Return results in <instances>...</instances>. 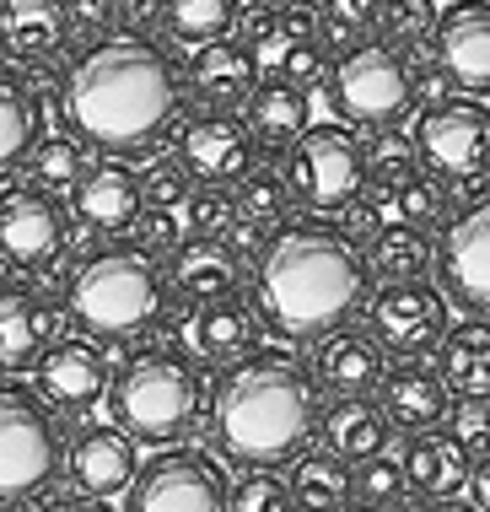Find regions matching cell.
Listing matches in <instances>:
<instances>
[{
	"instance_id": "obj_1",
	"label": "cell",
	"mask_w": 490,
	"mask_h": 512,
	"mask_svg": "<svg viewBox=\"0 0 490 512\" xmlns=\"http://www.w3.org/2000/svg\"><path fill=\"white\" fill-rule=\"evenodd\" d=\"M372 297V265L345 227L318 216L270 232L254 265V313L286 340H324Z\"/></svg>"
},
{
	"instance_id": "obj_2",
	"label": "cell",
	"mask_w": 490,
	"mask_h": 512,
	"mask_svg": "<svg viewBox=\"0 0 490 512\" xmlns=\"http://www.w3.org/2000/svg\"><path fill=\"white\" fill-rule=\"evenodd\" d=\"M184 81L178 65L140 33L92 38L65 71V119L81 141L103 151H135L173 130Z\"/></svg>"
},
{
	"instance_id": "obj_3",
	"label": "cell",
	"mask_w": 490,
	"mask_h": 512,
	"mask_svg": "<svg viewBox=\"0 0 490 512\" xmlns=\"http://www.w3.org/2000/svg\"><path fill=\"white\" fill-rule=\"evenodd\" d=\"M324 426V383L286 351H248L210 389V437L227 459L264 469L297 459Z\"/></svg>"
},
{
	"instance_id": "obj_4",
	"label": "cell",
	"mask_w": 490,
	"mask_h": 512,
	"mask_svg": "<svg viewBox=\"0 0 490 512\" xmlns=\"http://www.w3.org/2000/svg\"><path fill=\"white\" fill-rule=\"evenodd\" d=\"M167 275L135 243H108L87 254L65 281V308L97 340H135L167 313Z\"/></svg>"
},
{
	"instance_id": "obj_5",
	"label": "cell",
	"mask_w": 490,
	"mask_h": 512,
	"mask_svg": "<svg viewBox=\"0 0 490 512\" xmlns=\"http://www.w3.org/2000/svg\"><path fill=\"white\" fill-rule=\"evenodd\" d=\"M108 410L135 442H178L200 415V372L178 351H140L114 372Z\"/></svg>"
},
{
	"instance_id": "obj_6",
	"label": "cell",
	"mask_w": 490,
	"mask_h": 512,
	"mask_svg": "<svg viewBox=\"0 0 490 512\" xmlns=\"http://www.w3.org/2000/svg\"><path fill=\"white\" fill-rule=\"evenodd\" d=\"M286 178L302 205H313V211H345L372 184V146L350 124H318V130H307L291 146Z\"/></svg>"
},
{
	"instance_id": "obj_7",
	"label": "cell",
	"mask_w": 490,
	"mask_h": 512,
	"mask_svg": "<svg viewBox=\"0 0 490 512\" xmlns=\"http://www.w3.org/2000/svg\"><path fill=\"white\" fill-rule=\"evenodd\" d=\"M65 432L44 399L22 389H0V502H27L60 475Z\"/></svg>"
},
{
	"instance_id": "obj_8",
	"label": "cell",
	"mask_w": 490,
	"mask_h": 512,
	"mask_svg": "<svg viewBox=\"0 0 490 512\" xmlns=\"http://www.w3.org/2000/svg\"><path fill=\"white\" fill-rule=\"evenodd\" d=\"M329 92L334 108L356 124H372V130H388L404 108L415 103V76L404 49H394L388 38H361L350 44L329 71Z\"/></svg>"
},
{
	"instance_id": "obj_9",
	"label": "cell",
	"mask_w": 490,
	"mask_h": 512,
	"mask_svg": "<svg viewBox=\"0 0 490 512\" xmlns=\"http://www.w3.org/2000/svg\"><path fill=\"white\" fill-rule=\"evenodd\" d=\"M415 162L437 184L490 178V108L480 98H442L415 119Z\"/></svg>"
},
{
	"instance_id": "obj_10",
	"label": "cell",
	"mask_w": 490,
	"mask_h": 512,
	"mask_svg": "<svg viewBox=\"0 0 490 512\" xmlns=\"http://www.w3.org/2000/svg\"><path fill=\"white\" fill-rule=\"evenodd\" d=\"M227 475L200 448H167L130 486V512H227Z\"/></svg>"
},
{
	"instance_id": "obj_11",
	"label": "cell",
	"mask_w": 490,
	"mask_h": 512,
	"mask_svg": "<svg viewBox=\"0 0 490 512\" xmlns=\"http://www.w3.org/2000/svg\"><path fill=\"white\" fill-rule=\"evenodd\" d=\"M173 157L189 168L194 184H243L254 173V157H259V141L248 135L243 119H232L227 108H200L178 124L173 135Z\"/></svg>"
},
{
	"instance_id": "obj_12",
	"label": "cell",
	"mask_w": 490,
	"mask_h": 512,
	"mask_svg": "<svg viewBox=\"0 0 490 512\" xmlns=\"http://www.w3.org/2000/svg\"><path fill=\"white\" fill-rule=\"evenodd\" d=\"M367 329L377 335L383 351L415 362V356H426L442 345L447 302H442L437 286H426V281H388V286H377V297L367 308Z\"/></svg>"
},
{
	"instance_id": "obj_13",
	"label": "cell",
	"mask_w": 490,
	"mask_h": 512,
	"mask_svg": "<svg viewBox=\"0 0 490 512\" xmlns=\"http://www.w3.org/2000/svg\"><path fill=\"white\" fill-rule=\"evenodd\" d=\"M437 270L453 302H464L469 313H490V189L464 200L442 227Z\"/></svg>"
},
{
	"instance_id": "obj_14",
	"label": "cell",
	"mask_w": 490,
	"mask_h": 512,
	"mask_svg": "<svg viewBox=\"0 0 490 512\" xmlns=\"http://www.w3.org/2000/svg\"><path fill=\"white\" fill-rule=\"evenodd\" d=\"M65 248V205L44 184H11L0 189V254L17 270L49 265Z\"/></svg>"
},
{
	"instance_id": "obj_15",
	"label": "cell",
	"mask_w": 490,
	"mask_h": 512,
	"mask_svg": "<svg viewBox=\"0 0 490 512\" xmlns=\"http://www.w3.org/2000/svg\"><path fill=\"white\" fill-rule=\"evenodd\" d=\"M38 378V399H44L49 410H65V415H81L92 410L97 399L114 389V372H108V356L97 340H54L44 351V362L33 367Z\"/></svg>"
},
{
	"instance_id": "obj_16",
	"label": "cell",
	"mask_w": 490,
	"mask_h": 512,
	"mask_svg": "<svg viewBox=\"0 0 490 512\" xmlns=\"http://www.w3.org/2000/svg\"><path fill=\"white\" fill-rule=\"evenodd\" d=\"M437 65L464 98H490V6L485 0H458L437 17Z\"/></svg>"
},
{
	"instance_id": "obj_17",
	"label": "cell",
	"mask_w": 490,
	"mask_h": 512,
	"mask_svg": "<svg viewBox=\"0 0 490 512\" xmlns=\"http://www.w3.org/2000/svg\"><path fill=\"white\" fill-rule=\"evenodd\" d=\"M70 211L87 232H130L140 211H146V195H140V173L130 162H87V173H81V184L70 189Z\"/></svg>"
},
{
	"instance_id": "obj_18",
	"label": "cell",
	"mask_w": 490,
	"mask_h": 512,
	"mask_svg": "<svg viewBox=\"0 0 490 512\" xmlns=\"http://www.w3.org/2000/svg\"><path fill=\"white\" fill-rule=\"evenodd\" d=\"M65 469L87 496H119L135 486L140 475V459H135V437L119 432V426H87V432L70 437L65 448Z\"/></svg>"
},
{
	"instance_id": "obj_19",
	"label": "cell",
	"mask_w": 490,
	"mask_h": 512,
	"mask_svg": "<svg viewBox=\"0 0 490 512\" xmlns=\"http://www.w3.org/2000/svg\"><path fill=\"white\" fill-rule=\"evenodd\" d=\"M313 378L340 399H367L372 389H383V378H388L383 345H377L372 329H350V324L334 329V335L318 340Z\"/></svg>"
},
{
	"instance_id": "obj_20",
	"label": "cell",
	"mask_w": 490,
	"mask_h": 512,
	"mask_svg": "<svg viewBox=\"0 0 490 512\" xmlns=\"http://www.w3.org/2000/svg\"><path fill=\"white\" fill-rule=\"evenodd\" d=\"M54 345V308L27 286L0 292V372L38 367Z\"/></svg>"
},
{
	"instance_id": "obj_21",
	"label": "cell",
	"mask_w": 490,
	"mask_h": 512,
	"mask_svg": "<svg viewBox=\"0 0 490 512\" xmlns=\"http://www.w3.org/2000/svg\"><path fill=\"white\" fill-rule=\"evenodd\" d=\"M237 286H243V265L221 243H205V238H189L167 265V292H178L194 308L237 297Z\"/></svg>"
},
{
	"instance_id": "obj_22",
	"label": "cell",
	"mask_w": 490,
	"mask_h": 512,
	"mask_svg": "<svg viewBox=\"0 0 490 512\" xmlns=\"http://www.w3.org/2000/svg\"><path fill=\"white\" fill-rule=\"evenodd\" d=\"M70 33V11L60 0H0V54L38 65Z\"/></svg>"
},
{
	"instance_id": "obj_23",
	"label": "cell",
	"mask_w": 490,
	"mask_h": 512,
	"mask_svg": "<svg viewBox=\"0 0 490 512\" xmlns=\"http://www.w3.org/2000/svg\"><path fill=\"white\" fill-rule=\"evenodd\" d=\"M399 464H404L410 491L431 496V502H447V496L464 491L469 475H474L469 448H464L453 432H415V442L399 453Z\"/></svg>"
},
{
	"instance_id": "obj_24",
	"label": "cell",
	"mask_w": 490,
	"mask_h": 512,
	"mask_svg": "<svg viewBox=\"0 0 490 512\" xmlns=\"http://www.w3.org/2000/svg\"><path fill=\"white\" fill-rule=\"evenodd\" d=\"M259 60L248 54V44H237V38H221V44H205L194 49L189 60V87L200 92L210 108H232V103H248L259 87Z\"/></svg>"
},
{
	"instance_id": "obj_25",
	"label": "cell",
	"mask_w": 490,
	"mask_h": 512,
	"mask_svg": "<svg viewBox=\"0 0 490 512\" xmlns=\"http://www.w3.org/2000/svg\"><path fill=\"white\" fill-rule=\"evenodd\" d=\"M243 124H248V135L270 151L297 146L302 135L313 130V124H307V87H297V81H286V76L259 81L254 98L243 108Z\"/></svg>"
},
{
	"instance_id": "obj_26",
	"label": "cell",
	"mask_w": 490,
	"mask_h": 512,
	"mask_svg": "<svg viewBox=\"0 0 490 512\" xmlns=\"http://www.w3.org/2000/svg\"><path fill=\"white\" fill-rule=\"evenodd\" d=\"M388 437H394V421H388V410L372 405V399H334L324 410V448L340 453L345 464L377 459V453L388 448Z\"/></svg>"
},
{
	"instance_id": "obj_27",
	"label": "cell",
	"mask_w": 490,
	"mask_h": 512,
	"mask_svg": "<svg viewBox=\"0 0 490 512\" xmlns=\"http://www.w3.org/2000/svg\"><path fill=\"white\" fill-rule=\"evenodd\" d=\"M383 410L404 432H431L447 415V383L420 362H399L383 378Z\"/></svg>"
},
{
	"instance_id": "obj_28",
	"label": "cell",
	"mask_w": 490,
	"mask_h": 512,
	"mask_svg": "<svg viewBox=\"0 0 490 512\" xmlns=\"http://www.w3.org/2000/svg\"><path fill=\"white\" fill-rule=\"evenodd\" d=\"M437 378L447 383V394L458 399H485L490 394V324L469 318L453 324L437 345Z\"/></svg>"
},
{
	"instance_id": "obj_29",
	"label": "cell",
	"mask_w": 490,
	"mask_h": 512,
	"mask_svg": "<svg viewBox=\"0 0 490 512\" xmlns=\"http://www.w3.org/2000/svg\"><path fill=\"white\" fill-rule=\"evenodd\" d=\"M291 496H297L302 512H345L350 496H356V475L340 453L302 448L297 464H291Z\"/></svg>"
},
{
	"instance_id": "obj_30",
	"label": "cell",
	"mask_w": 490,
	"mask_h": 512,
	"mask_svg": "<svg viewBox=\"0 0 490 512\" xmlns=\"http://www.w3.org/2000/svg\"><path fill=\"white\" fill-rule=\"evenodd\" d=\"M189 340L205 362H221V367L243 362V356L254 351V313L237 297L205 302V308H194V318H189Z\"/></svg>"
},
{
	"instance_id": "obj_31",
	"label": "cell",
	"mask_w": 490,
	"mask_h": 512,
	"mask_svg": "<svg viewBox=\"0 0 490 512\" xmlns=\"http://www.w3.org/2000/svg\"><path fill=\"white\" fill-rule=\"evenodd\" d=\"M431 248L437 243H431L420 227H383L367 248V265H372V275H383V286L388 281H420V275L437 265Z\"/></svg>"
},
{
	"instance_id": "obj_32",
	"label": "cell",
	"mask_w": 490,
	"mask_h": 512,
	"mask_svg": "<svg viewBox=\"0 0 490 512\" xmlns=\"http://www.w3.org/2000/svg\"><path fill=\"white\" fill-rule=\"evenodd\" d=\"M237 17H243V0H167V33L184 49L221 44Z\"/></svg>"
},
{
	"instance_id": "obj_33",
	"label": "cell",
	"mask_w": 490,
	"mask_h": 512,
	"mask_svg": "<svg viewBox=\"0 0 490 512\" xmlns=\"http://www.w3.org/2000/svg\"><path fill=\"white\" fill-rule=\"evenodd\" d=\"M372 205H377V216H394L388 227H420V221H437L442 216V184L431 173H399V178H383L377 184V195H372Z\"/></svg>"
},
{
	"instance_id": "obj_34",
	"label": "cell",
	"mask_w": 490,
	"mask_h": 512,
	"mask_svg": "<svg viewBox=\"0 0 490 512\" xmlns=\"http://www.w3.org/2000/svg\"><path fill=\"white\" fill-rule=\"evenodd\" d=\"M38 114L27 103L22 81L0 76V173H11L17 162H27V151L38 146Z\"/></svg>"
},
{
	"instance_id": "obj_35",
	"label": "cell",
	"mask_w": 490,
	"mask_h": 512,
	"mask_svg": "<svg viewBox=\"0 0 490 512\" xmlns=\"http://www.w3.org/2000/svg\"><path fill=\"white\" fill-rule=\"evenodd\" d=\"M27 173H33V184H44L49 195L54 189H76L81 173H87V151H81L76 135L49 130V135H38L33 151H27Z\"/></svg>"
},
{
	"instance_id": "obj_36",
	"label": "cell",
	"mask_w": 490,
	"mask_h": 512,
	"mask_svg": "<svg viewBox=\"0 0 490 512\" xmlns=\"http://www.w3.org/2000/svg\"><path fill=\"white\" fill-rule=\"evenodd\" d=\"M232 205L243 221H259V227H270V221L286 216L291 205V178H280L275 168H254L243 178V184L232 189Z\"/></svg>"
},
{
	"instance_id": "obj_37",
	"label": "cell",
	"mask_w": 490,
	"mask_h": 512,
	"mask_svg": "<svg viewBox=\"0 0 490 512\" xmlns=\"http://www.w3.org/2000/svg\"><path fill=\"white\" fill-rule=\"evenodd\" d=\"M227 512H297V496H291V480H280L275 469H248L232 480Z\"/></svg>"
},
{
	"instance_id": "obj_38",
	"label": "cell",
	"mask_w": 490,
	"mask_h": 512,
	"mask_svg": "<svg viewBox=\"0 0 490 512\" xmlns=\"http://www.w3.org/2000/svg\"><path fill=\"white\" fill-rule=\"evenodd\" d=\"M437 0H383V17H377V27H383V38L394 49H415L426 33H437Z\"/></svg>"
},
{
	"instance_id": "obj_39",
	"label": "cell",
	"mask_w": 490,
	"mask_h": 512,
	"mask_svg": "<svg viewBox=\"0 0 490 512\" xmlns=\"http://www.w3.org/2000/svg\"><path fill=\"white\" fill-rule=\"evenodd\" d=\"M140 195H146V211H184L189 205V168L178 157H162V162H146L140 173Z\"/></svg>"
},
{
	"instance_id": "obj_40",
	"label": "cell",
	"mask_w": 490,
	"mask_h": 512,
	"mask_svg": "<svg viewBox=\"0 0 490 512\" xmlns=\"http://www.w3.org/2000/svg\"><path fill=\"white\" fill-rule=\"evenodd\" d=\"M184 216H189V238L221 243V238L232 232V221H237V205H232L227 189H210V184H200V189L189 195Z\"/></svg>"
},
{
	"instance_id": "obj_41",
	"label": "cell",
	"mask_w": 490,
	"mask_h": 512,
	"mask_svg": "<svg viewBox=\"0 0 490 512\" xmlns=\"http://www.w3.org/2000/svg\"><path fill=\"white\" fill-rule=\"evenodd\" d=\"M404 486H410V480H404V464H399V459H388V453H377V459H367V464L356 469V496H361L367 507L399 502Z\"/></svg>"
},
{
	"instance_id": "obj_42",
	"label": "cell",
	"mask_w": 490,
	"mask_h": 512,
	"mask_svg": "<svg viewBox=\"0 0 490 512\" xmlns=\"http://www.w3.org/2000/svg\"><path fill=\"white\" fill-rule=\"evenodd\" d=\"M189 238H184V227H178V211H140L135 221V248L140 254H178Z\"/></svg>"
},
{
	"instance_id": "obj_43",
	"label": "cell",
	"mask_w": 490,
	"mask_h": 512,
	"mask_svg": "<svg viewBox=\"0 0 490 512\" xmlns=\"http://www.w3.org/2000/svg\"><path fill=\"white\" fill-rule=\"evenodd\" d=\"M447 421H453V437L464 442L469 453H480V459H485V453H490V394L485 399H458Z\"/></svg>"
},
{
	"instance_id": "obj_44",
	"label": "cell",
	"mask_w": 490,
	"mask_h": 512,
	"mask_svg": "<svg viewBox=\"0 0 490 512\" xmlns=\"http://www.w3.org/2000/svg\"><path fill=\"white\" fill-rule=\"evenodd\" d=\"M318 6H324L334 38L350 27H377V17H383V0H318Z\"/></svg>"
},
{
	"instance_id": "obj_45",
	"label": "cell",
	"mask_w": 490,
	"mask_h": 512,
	"mask_svg": "<svg viewBox=\"0 0 490 512\" xmlns=\"http://www.w3.org/2000/svg\"><path fill=\"white\" fill-rule=\"evenodd\" d=\"M70 33H108L119 22V0H70Z\"/></svg>"
},
{
	"instance_id": "obj_46",
	"label": "cell",
	"mask_w": 490,
	"mask_h": 512,
	"mask_svg": "<svg viewBox=\"0 0 490 512\" xmlns=\"http://www.w3.org/2000/svg\"><path fill=\"white\" fill-rule=\"evenodd\" d=\"M264 243H270V232H264L259 221H243V216H237V221H232V232L221 238V248H227V254L237 259V265H243V259H254V265H259Z\"/></svg>"
},
{
	"instance_id": "obj_47",
	"label": "cell",
	"mask_w": 490,
	"mask_h": 512,
	"mask_svg": "<svg viewBox=\"0 0 490 512\" xmlns=\"http://www.w3.org/2000/svg\"><path fill=\"white\" fill-rule=\"evenodd\" d=\"M151 22H167V0H119V27L124 33H146Z\"/></svg>"
},
{
	"instance_id": "obj_48",
	"label": "cell",
	"mask_w": 490,
	"mask_h": 512,
	"mask_svg": "<svg viewBox=\"0 0 490 512\" xmlns=\"http://www.w3.org/2000/svg\"><path fill=\"white\" fill-rule=\"evenodd\" d=\"M286 81H297V87H307V81H318L324 76V54H318V44H302L297 54L286 60V71H280Z\"/></svg>"
},
{
	"instance_id": "obj_49",
	"label": "cell",
	"mask_w": 490,
	"mask_h": 512,
	"mask_svg": "<svg viewBox=\"0 0 490 512\" xmlns=\"http://www.w3.org/2000/svg\"><path fill=\"white\" fill-rule=\"evenodd\" d=\"M38 512H114L103 502V496H87V491H60V496H49Z\"/></svg>"
},
{
	"instance_id": "obj_50",
	"label": "cell",
	"mask_w": 490,
	"mask_h": 512,
	"mask_svg": "<svg viewBox=\"0 0 490 512\" xmlns=\"http://www.w3.org/2000/svg\"><path fill=\"white\" fill-rule=\"evenodd\" d=\"M469 486H474V507H480V512H490V453H485L480 464H474Z\"/></svg>"
},
{
	"instance_id": "obj_51",
	"label": "cell",
	"mask_w": 490,
	"mask_h": 512,
	"mask_svg": "<svg viewBox=\"0 0 490 512\" xmlns=\"http://www.w3.org/2000/svg\"><path fill=\"white\" fill-rule=\"evenodd\" d=\"M11 286H17V265H11L6 254H0V292H11Z\"/></svg>"
},
{
	"instance_id": "obj_52",
	"label": "cell",
	"mask_w": 490,
	"mask_h": 512,
	"mask_svg": "<svg viewBox=\"0 0 490 512\" xmlns=\"http://www.w3.org/2000/svg\"><path fill=\"white\" fill-rule=\"evenodd\" d=\"M415 512H480V507H458V502H431V507H415Z\"/></svg>"
},
{
	"instance_id": "obj_53",
	"label": "cell",
	"mask_w": 490,
	"mask_h": 512,
	"mask_svg": "<svg viewBox=\"0 0 490 512\" xmlns=\"http://www.w3.org/2000/svg\"><path fill=\"white\" fill-rule=\"evenodd\" d=\"M345 512H383V507H367V502H361V507H345Z\"/></svg>"
},
{
	"instance_id": "obj_54",
	"label": "cell",
	"mask_w": 490,
	"mask_h": 512,
	"mask_svg": "<svg viewBox=\"0 0 490 512\" xmlns=\"http://www.w3.org/2000/svg\"><path fill=\"white\" fill-rule=\"evenodd\" d=\"M0 512H22V507L17 502H0Z\"/></svg>"
},
{
	"instance_id": "obj_55",
	"label": "cell",
	"mask_w": 490,
	"mask_h": 512,
	"mask_svg": "<svg viewBox=\"0 0 490 512\" xmlns=\"http://www.w3.org/2000/svg\"><path fill=\"white\" fill-rule=\"evenodd\" d=\"M485 6H490V0H485Z\"/></svg>"
},
{
	"instance_id": "obj_56",
	"label": "cell",
	"mask_w": 490,
	"mask_h": 512,
	"mask_svg": "<svg viewBox=\"0 0 490 512\" xmlns=\"http://www.w3.org/2000/svg\"><path fill=\"white\" fill-rule=\"evenodd\" d=\"M297 512H302V507H297Z\"/></svg>"
}]
</instances>
